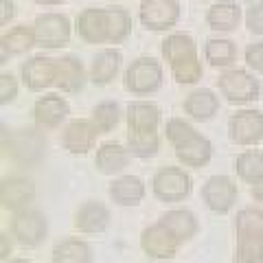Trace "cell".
Returning a JSON list of instances; mask_svg holds the SVG:
<instances>
[{
    "instance_id": "cell-1",
    "label": "cell",
    "mask_w": 263,
    "mask_h": 263,
    "mask_svg": "<svg viewBox=\"0 0 263 263\" xmlns=\"http://www.w3.org/2000/svg\"><path fill=\"white\" fill-rule=\"evenodd\" d=\"M158 123H160V110L158 105L147 103V101H136L129 103L127 108V141L132 154L147 158L154 156L158 149Z\"/></svg>"
},
{
    "instance_id": "cell-2",
    "label": "cell",
    "mask_w": 263,
    "mask_h": 263,
    "mask_svg": "<svg viewBox=\"0 0 263 263\" xmlns=\"http://www.w3.org/2000/svg\"><path fill=\"white\" fill-rule=\"evenodd\" d=\"M167 138L171 141V145L176 147V156L180 162L189 164V167H202L211 160L213 147L204 136H200L197 132L184 123L182 119H171L167 123Z\"/></svg>"
},
{
    "instance_id": "cell-3",
    "label": "cell",
    "mask_w": 263,
    "mask_h": 263,
    "mask_svg": "<svg viewBox=\"0 0 263 263\" xmlns=\"http://www.w3.org/2000/svg\"><path fill=\"white\" fill-rule=\"evenodd\" d=\"M235 263H263V213L243 209L237 215Z\"/></svg>"
},
{
    "instance_id": "cell-4",
    "label": "cell",
    "mask_w": 263,
    "mask_h": 263,
    "mask_svg": "<svg viewBox=\"0 0 263 263\" xmlns=\"http://www.w3.org/2000/svg\"><path fill=\"white\" fill-rule=\"evenodd\" d=\"M33 33H35V46L62 48L68 44L72 24L68 20V15L57 13V11H46V13H40L35 22H33Z\"/></svg>"
},
{
    "instance_id": "cell-5",
    "label": "cell",
    "mask_w": 263,
    "mask_h": 263,
    "mask_svg": "<svg viewBox=\"0 0 263 263\" xmlns=\"http://www.w3.org/2000/svg\"><path fill=\"white\" fill-rule=\"evenodd\" d=\"M219 92L224 95L230 103H250L254 99H259L261 86L259 79L252 72L243 68H230L217 79Z\"/></svg>"
},
{
    "instance_id": "cell-6",
    "label": "cell",
    "mask_w": 263,
    "mask_h": 263,
    "mask_svg": "<svg viewBox=\"0 0 263 263\" xmlns=\"http://www.w3.org/2000/svg\"><path fill=\"white\" fill-rule=\"evenodd\" d=\"M182 13L180 0H143L138 7V20L147 31H169L176 27Z\"/></svg>"
},
{
    "instance_id": "cell-7",
    "label": "cell",
    "mask_w": 263,
    "mask_h": 263,
    "mask_svg": "<svg viewBox=\"0 0 263 263\" xmlns=\"http://www.w3.org/2000/svg\"><path fill=\"white\" fill-rule=\"evenodd\" d=\"M162 86V66L154 57H138L125 70V88L132 95H149Z\"/></svg>"
},
{
    "instance_id": "cell-8",
    "label": "cell",
    "mask_w": 263,
    "mask_h": 263,
    "mask_svg": "<svg viewBox=\"0 0 263 263\" xmlns=\"http://www.w3.org/2000/svg\"><path fill=\"white\" fill-rule=\"evenodd\" d=\"M191 191V180L178 167H164L154 176V193L162 202H180Z\"/></svg>"
},
{
    "instance_id": "cell-9",
    "label": "cell",
    "mask_w": 263,
    "mask_h": 263,
    "mask_svg": "<svg viewBox=\"0 0 263 263\" xmlns=\"http://www.w3.org/2000/svg\"><path fill=\"white\" fill-rule=\"evenodd\" d=\"M228 134L237 145H254L263 138V114L257 110H241L230 117Z\"/></svg>"
},
{
    "instance_id": "cell-10",
    "label": "cell",
    "mask_w": 263,
    "mask_h": 263,
    "mask_svg": "<svg viewBox=\"0 0 263 263\" xmlns=\"http://www.w3.org/2000/svg\"><path fill=\"white\" fill-rule=\"evenodd\" d=\"M75 31L88 44H105L108 42V13L99 7H88L79 11L75 18Z\"/></svg>"
},
{
    "instance_id": "cell-11",
    "label": "cell",
    "mask_w": 263,
    "mask_h": 263,
    "mask_svg": "<svg viewBox=\"0 0 263 263\" xmlns=\"http://www.w3.org/2000/svg\"><path fill=\"white\" fill-rule=\"evenodd\" d=\"M22 81L29 90H46L57 81V60L35 55L22 64Z\"/></svg>"
},
{
    "instance_id": "cell-12",
    "label": "cell",
    "mask_w": 263,
    "mask_h": 263,
    "mask_svg": "<svg viewBox=\"0 0 263 263\" xmlns=\"http://www.w3.org/2000/svg\"><path fill=\"white\" fill-rule=\"evenodd\" d=\"M11 230L15 235L20 246H27V248H33V246L42 243L44 235H46V219L35 211H18V215L13 217Z\"/></svg>"
},
{
    "instance_id": "cell-13",
    "label": "cell",
    "mask_w": 263,
    "mask_h": 263,
    "mask_svg": "<svg viewBox=\"0 0 263 263\" xmlns=\"http://www.w3.org/2000/svg\"><path fill=\"white\" fill-rule=\"evenodd\" d=\"M178 243L180 241L171 235V230L160 221L152 228H145L141 237V248L154 259H171L178 250Z\"/></svg>"
},
{
    "instance_id": "cell-14",
    "label": "cell",
    "mask_w": 263,
    "mask_h": 263,
    "mask_svg": "<svg viewBox=\"0 0 263 263\" xmlns=\"http://www.w3.org/2000/svg\"><path fill=\"white\" fill-rule=\"evenodd\" d=\"M9 154L18 162L33 164L42 158L44 154V138L35 129H20L9 136Z\"/></svg>"
},
{
    "instance_id": "cell-15",
    "label": "cell",
    "mask_w": 263,
    "mask_h": 263,
    "mask_svg": "<svg viewBox=\"0 0 263 263\" xmlns=\"http://www.w3.org/2000/svg\"><path fill=\"white\" fill-rule=\"evenodd\" d=\"M202 197H204V202L209 204L211 211L226 213V211L233 209V204L237 200V189H235V184L230 182L228 178L215 176V178H211L209 182L204 184Z\"/></svg>"
},
{
    "instance_id": "cell-16",
    "label": "cell",
    "mask_w": 263,
    "mask_h": 263,
    "mask_svg": "<svg viewBox=\"0 0 263 263\" xmlns=\"http://www.w3.org/2000/svg\"><path fill=\"white\" fill-rule=\"evenodd\" d=\"M97 134H101V132L97 129L95 121L77 119V121H70L68 125H66L62 143L70 154H86L90 147H92Z\"/></svg>"
},
{
    "instance_id": "cell-17",
    "label": "cell",
    "mask_w": 263,
    "mask_h": 263,
    "mask_svg": "<svg viewBox=\"0 0 263 263\" xmlns=\"http://www.w3.org/2000/svg\"><path fill=\"white\" fill-rule=\"evenodd\" d=\"M241 22V7L235 0H219L213 3L206 11L209 29L217 33H233Z\"/></svg>"
},
{
    "instance_id": "cell-18",
    "label": "cell",
    "mask_w": 263,
    "mask_h": 263,
    "mask_svg": "<svg viewBox=\"0 0 263 263\" xmlns=\"http://www.w3.org/2000/svg\"><path fill=\"white\" fill-rule=\"evenodd\" d=\"M33 114H35L37 125L42 127H57L60 123L68 117V103L60 95H44L40 97L35 105H33Z\"/></svg>"
},
{
    "instance_id": "cell-19",
    "label": "cell",
    "mask_w": 263,
    "mask_h": 263,
    "mask_svg": "<svg viewBox=\"0 0 263 263\" xmlns=\"http://www.w3.org/2000/svg\"><path fill=\"white\" fill-rule=\"evenodd\" d=\"M33 195H35V189L27 178H7L0 186V202L9 211H24Z\"/></svg>"
},
{
    "instance_id": "cell-20",
    "label": "cell",
    "mask_w": 263,
    "mask_h": 263,
    "mask_svg": "<svg viewBox=\"0 0 263 263\" xmlns=\"http://www.w3.org/2000/svg\"><path fill=\"white\" fill-rule=\"evenodd\" d=\"M86 84V70L77 57L66 55L62 60H57V81L55 86L62 92H79Z\"/></svg>"
},
{
    "instance_id": "cell-21",
    "label": "cell",
    "mask_w": 263,
    "mask_h": 263,
    "mask_svg": "<svg viewBox=\"0 0 263 263\" xmlns=\"http://www.w3.org/2000/svg\"><path fill=\"white\" fill-rule=\"evenodd\" d=\"M219 110V99L209 88H197L184 99V112L195 121H209Z\"/></svg>"
},
{
    "instance_id": "cell-22",
    "label": "cell",
    "mask_w": 263,
    "mask_h": 263,
    "mask_svg": "<svg viewBox=\"0 0 263 263\" xmlns=\"http://www.w3.org/2000/svg\"><path fill=\"white\" fill-rule=\"evenodd\" d=\"M123 55L117 48H103L99 51L97 57L92 60V68H90V79L97 86H108L110 81L117 77V72L121 68Z\"/></svg>"
},
{
    "instance_id": "cell-23",
    "label": "cell",
    "mask_w": 263,
    "mask_h": 263,
    "mask_svg": "<svg viewBox=\"0 0 263 263\" xmlns=\"http://www.w3.org/2000/svg\"><path fill=\"white\" fill-rule=\"evenodd\" d=\"M108 224H110V213L99 202H88L77 211L75 226L81 233H103Z\"/></svg>"
},
{
    "instance_id": "cell-24",
    "label": "cell",
    "mask_w": 263,
    "mask_h": 263,
    "mask_svg": "<svg viewBox=\"0 0 263 263\" xmlns=\"http://www.w3.org/2000/svg\"><path fill=\"white\" fill-rule=\"evenodd\" d=\"M0 42H3L0 46H3V62H5L7 55H22V53L31 51V48L35 46V33H33V27L18 24V27L3 33Z\"/></svg>"
},
{
    "instance_id": "cell-25",
    "label": "cell",
    "mask_w": 263,
    "mask_h": 263,
    "mask_svg": "<svg viewBox=\"0 0 263 263\" xmlns=\"http://www.w3.org/2000/svg\"><path fill=\"white\" fill-rule=\"evenodd\" d=\"M110 195L114 197V202L121 206H134L143 200L145 195V184L141 178L136 176H123L119 180H114L110 186Z\"/></svg>"
},
{
    "instance_id": "cell-26",
    "label": "cell",
    "mask_w": 263,
    "mask_h": 263,
    "mask_svg": "<svg viewBox=\"0 0 263 263\" xmlns=\"http://www.w3.org/2000/svg\"><path fill=\"white\" fill-rule=\"evenodd\" d=\"M195 55H197V44L189 33H171V35L162 40V57L169 62V66Z\"/></svg>"
},
{
    "instance_id": "cell-27",
    "label": "cell",
    "mask_w": 263,
    "mask_h": 263,
    "mask_svg": "<svg viewBox=\"0 0 263 263\" xmlns=\"http://www.w3.org/2000/svg\"><path fill=\"white\" fill-rule=\"evenodd\" d=\"M97 167L101 174H119L121 169H125L127 167V162H129V152L127 149H123L121 145L117 143H105L99 147V152H97Z\"/></svg>"
},
{
    "instance_id": "cell-28",
    "label": "cell",
    "mask_w": 263,
    "mask_h": 263,
    "mask_svg": "<svg viewBox=\"0 0 263 263\" xmlns=\"http://www.w3.org/2000/svg\"><path fill=\"white\" fill-rule=\"evenodd\" d=\"M204 57L211 66L215 68H226L237 60V46L233 40H224V37H211L204 44Z\"/></svg>"
},
{
    "instance_id": "cell-29",
    "label": "cell",
    "mask_w": 263,
    "mask_h": 263,
    "mask_svg": "<svg viewBox=\"0 0 263 263\" xmlns=\"http://www.w3.org/2000/svg\"><path fill=\"white\" fill-rule=\"evenodd\" d=\"M160 224L167 226L178 241L191 239V237L197 233V221L189 211H169L167 215H162Z\"/></svg>"
},
{
    "instance_id": "cell-30",
    "label": "cell",
    "mask_w": 263,
    "mask_h": 263,
    "mask_svg": "<svg viewBox=\"0 0 263 263\" xmlns=\"http://www.w3.org/2000/svg\"><path fill=\"white\" fill-rule=\"evenodd\" d=\"M92 261V250L86 241L66 239L55 246L53 263H90Z\"/></svg>"
},
{
    "instance_id": "cell-31",
    "label": "cell",
    "mask_w": 263,
    "mask_h": 263,
    "mask_svg": "<svg viewBox=\"0 0 263 263\" xmlns=\"http://www.w3.org/2000/svg\"><path fill=\"white\" fill-rule=\"evenodd\" d=\"M108 13V44H121L132 33V15L123 7H105Z\"/></svg>"
},
{
    "instance_id": "cell-32",
    "label": "cell",
    "mask_w": 263,
    "mask_h": 263,
    "mask_svg": "<svg viewBox=\"0 0 263 263\" xmlns=\"http://www.w3.org/2000/svg\"><path fill=\"white\" fill-rule=\"evenodd\" d=\"M237 174L246 182H259L263 178V154L257 152H246L237 158Z\"/></svg>"
},
{
    "instance_id": "cell-33",
    "label": "cell",
    "mask_w": 263,
    "mask_h": 263,
    "mask_svg": "<svg viewBox=\"0 0 263 263\" xmlns=\"http://www.w3.org/2000/svg\"><path fill=\"white\" fill-rule=\"evenodd\" d=\"M171 75H174L178 84H195V81H200L202 79V64L197 60V55L171 64Z\"/></svg>"
},
{
    "instance_id": "cell-34",
    "label": "cell",
    "mask_w": 263,
    "mask_h": 263,
    "mask_svg": "<svg viewBox=\"0 0 263 263\" xmlns=\"http://www.w3.org/2000/svg\"><path fill=\"white\" fill-rule=\"evenodd\" d=\"M92 121L99 132H110L119 123V105L114 101H101L92 110Z\"/></svg>"
},
{
    "instance_id": "cell-35",
    "label": "cell",
    "mask_w": 263,
    "mask_h": 263,
    "mask_svg": "<svg viewBox=\"0 0 263 263\" xmlns=\"http://www.w3.org/2000/svg\"><path fill=\"white\" fill-rule=\"evenodd\" d=\"M243 20H246V27H248L250 33L263 37V0H259V3H254V5L248 7Z\"/></svg>"
},
{
    "instance_id": "cell-36",
    "label": "cell",
    "mask_w": 263,
    "mask_h": 263,
    "mask_svg": "<svg viewBox=\"0 0 263 263\" xmlns=\"http://www.w3.org/2000/svg\"><path fill=\"white\" fill-rule=\"evenodd\" d=\"M15 97H18V81H15L13 75H9V72H3V75H0V103L7 105V103H11Z\"/></svg>"
},
{
    "instance_id": "cell-37",
    "label": "cell",
    "mask_w": 263,
    "mask_h": 263,
    "mask_svg": "<svg viewBox=\"0 0 263 263\" xmlns=\"http://www.w3.org/2000/svg\"><path fill=\"white\" fill-rule=\"evenodd\" d=\"M246 64L248 68H252L254 72H263V42H254L246 48Z\"/></svg>"
},
{
    "instance_id": "cell-38",
    "label": "cell",
    "mask_w": 263,
    "mask_h": 263,
    "mask_svg": "<svg viewBox=\"0 0 263 263\" xmlns=\"http://www.w3.org/2000/svg\"><path fill=\"white\" fill-rule=\"evenodd\" d=\"M15 15V3L13 0H0V24H9Z\"/></svg>"
},
{
    "instance_id": "cell-39",
    "label": "cell",
    "mask_w": 263,
    "mask_h": 263,
    "mask_svg": "<svg viewBox=\"0 0 263 263\" xmlns=\"http://www.w3.org/2000/svg\"><path fill=\"white\" fill-rule=\"evenodd\" d=\"M252 195H254V200L263 202V178L259 180V182H254V184H252Z\"/></svg>"
},
{
    "instance_id": "cell-40",
    "label": "cell",
    "mask_w": 263,
    "mask_h": 263,
    "mask_svg": "<svg viewBox=\"0 0 263 263\" xmlns=\"http://www.w3.org/2000/svg\"><path fill=\"white\" fill-rule=\"evenodd\" d=\"M33 3L40 5V7H60L66 3V0H33Z\"/></svg>"
},
{
    "instance_id": "cell-41",
    "label": "cell",
    "mask_w": 263,
    "mask_h": 263,
    "mask_svg": "<svg viewBox=\"0 0 263 263\" xmlns=\"http://www.w3.org/2000/svg\"><path fill=\"white\" fill-rule=\"evenodd\" d=\"M0 241H3V252H0V257H3V259H5V257H7V252H9V250H11V246H9V243H7V237H5V235H3V239H0Z\"/></svg>"
},
{
    "instance_id": "cell-42",
    "label": "cell",
    "mask_w": 263,
    "mask_h": 263,
    "mask_svg": "<svg viewBox=\"0 0 263 263\" xmlns=\"http://www.w3.org/2000/svg\"><path fill=\"white\" fill-rule=\"evenodd\" d=\"M11 263H31V261H27V259H13Z\"/></svg>"
},
{
    "instance_id": "cell-43",
    "label": "cell",
    "mask_w": 263,
    "mask_h": 263,
    "mask_svg": "<svg viewBox=\"0 0 263 263\" xmlns=\"http://www.w3.org/2000/svg\"><path fill=\"white\" fill-rule=\"evenodd\" d=\"M195 3H204V0H195Z\"/></svg>"
}]
</instances>
